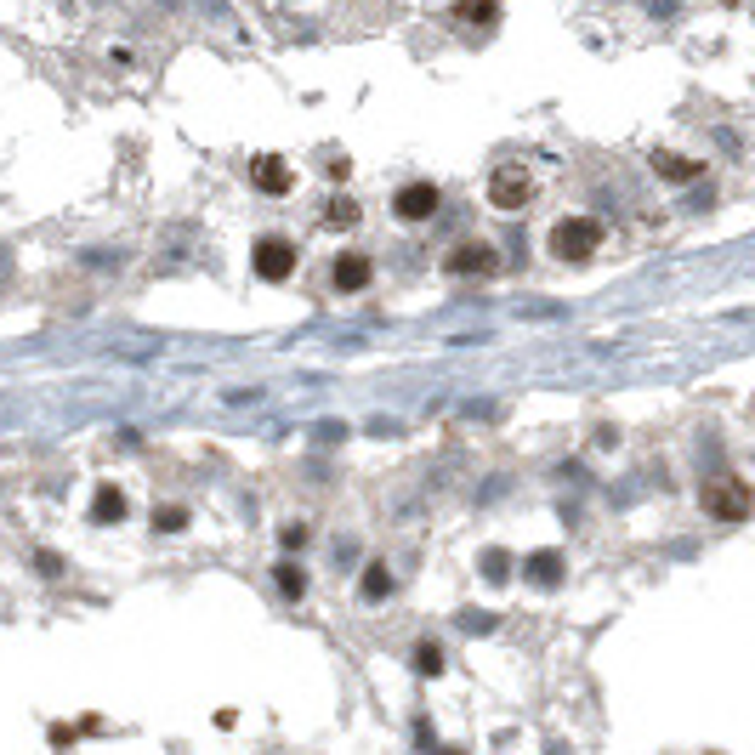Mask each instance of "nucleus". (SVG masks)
<instances>
[{"instance_id": "1", "label": "nucleus", "mask_w": 755, "mask_h": 755, "mask_svg": "<svg viewBox=\"0 0 755 755\" xmlns=\"http://www.w3.org/2000/svg\"><path fill=\"white\" fill-rule=\"evenodd\" d=\"M546 245H551L557 262H591L596 245H602V222H591V216H563Z\"/></svg>"}, {"instance_id": "2", "label": "nucleus", "mask_w": 755, "mask_h": 755, "mask_svg": "<svg viewBox=\"0 0 755 755\" xmlns=\"http://www.w3.org/2000/svg\"><path fill=\"white\" fill-rule=\"evenodd\" d=\"M699 506L716 517V523H744L750 506H755V494H750L739 478H710V483L699 489Z\"/></svg>"}, {"instance_id": "3", "label": "nucleus", "mask_w": 755, "mask_h": 755, "mask_svg": "<svg viewBox=\"0 0 755 755\" xmlns=\"http://www.w3.org/2000/svg\"><path fill=\"white\" fill-rule=\"evenodd\" d=\"M250 267H256V278H267V285H285L295 273V245L278 239V233H262L256 250H250Z\"/></svg>"}, {"instance_id": "4", "label": "nucleus", "mask_w": 755, "mask_h": 755, "mask_svg": "<svg viewBox=\"0 0 755 755\" xmlns=\"http://www.w3.org/2000/svg\"><path fill=\"white\" fill-rule=\"evenodd\" d=\"M443 273H455V278H489V273H500V250L483 245V239H460L455 250L443 256Z\"/></svg>"}, {"instance_id": "5", "label": "nucleus", "mask_w": 755, "mask_h": 755, "mask_svg": "<svg viewBox=\"0 0 755 755\" xmlns=\"http://www.w3.org/2000/svg\"><path fill=\"white\" fill-rule=\"evenodd\" d=\"M528 199H534V177H528L523 165H500L489 177V205L494 210H523Z\"/></svg>"}, {"instance_id": "6", "label": "nucleus", "mask_w": 755, "mask_h": 755, "mask_svg": "<svg viewBox=\"0 0 755 755\" xmlns=\"http://www.w3.org/2000/svg\"><path fill=\"white\" fill-rule=\"evenodd\" d=\"M438 205H443V193L431 182H409V188L392 193V216H398V222H426V216H438Z\"/></svg>"}, {"instance_id": "7", "label": "nucleus", "mask_w": 755, "mask_h": 755, "mask_svg": "<svg viewBox=\"0 0 755 755\" xmlns=\"http://www.w3.org/2000/svg\"><path fill=\"white\" fill-rule=\"evenodd\" d=\"M375 278V262L363 250H347V256H335V267H330V285L341 290V295H358L363 285Z\"/></svg>"}, {"instance_id": "8", "label": "nucleus", "mask_w": 755, "mask_h": 755, "mask_svg": "<svg viewBox=\"0 0 755 755\" xmlns=\"http://www.w3.org/2000/svg\"><path fill=\"white\" fill-rule=\"evenodd\" d=\"M250 182L262 188V193H273V199H285V193L295 188V170L278 160V154H256L250 160Z\"/></svg>"}, {"instance_id": "9", "label": "nucleus", "mask_w": 755, "mask_h": 755, "mask_svg": "<svg viewBox=\"0 0 755 755\" xmlns=\"http://www.w3.org/2000/svg\"><path fill=\"white\" fill-rule=\"evenodd\" d=\"M523 574H528V586H539V591H551L557 579H563V551H534L528 563H523Z\"/></svg>"}, {"instance_id": "10", "label": "nucleus", "mask_w": 755, "mask_h": 755, "mask_svg": "<svg viewBox=\"0 0 755 755\" xmlns=\"http://www.w3.org/2000/svg\"><path fill=\"white\" fill-rule=\"evenodd\" d=\"M653 170H659V177H671V182H693L699 177V160H682V154H671V148H659Z\"/></svg>"}, {"instance_id": "11", "label": "nucleus", "mask_w": 755, "mask_h": 755, "mask_svg": "<svg viewBox=\"0 0 755 755\" xmlns=\"http://www.w3.org/2000/svg\"><path fill=\"white\" fill-rule=\"evenodd\" d=\"M120 517H125V494L114 483H102L97 500H92V523H120Z\"/></svg>"}, {"instance_id": "12", "label": "nucleus", "mask_w": 755, "mask_h": 755, "mask_svg": "<svg viewBox=\"0 0 755 755\" xmlns=\"http://www.w3.org/2000/svg\"><path fill=\"white\" fill-rule=\"evenodd\" d=\"M358 596L363 602H386V596H392V574H386L381 563H370V568H363V579H358Z\"/></svg>"}, {"instance_id": "13", "label": "nucleus", "mask_w": 755, "mask_h": 755, "mask_svg": "<svg viewBox=\"0 0 755 755\" xmlns=\"http://www.w3.org/2000/svg\"><path fill=\"white\" fill-rule=\"evenodd\" d=\"M278 596H290V602H301V596H307V574H301L295 563H278Z\"/></svg>"}, {"instance_id": "14", "label": "nucleus", "mask_w": 755, "mask_h": 755, "mask_svg": "<svg viewBox=\"0 0 755 755\" xmlns=\"http://www.w3.org/2000/svg\"><path fill=\"white\" fill-rule=\"evenodd\" d=\"M177 528H188V506H177V500L154 506V534H177Z\"/></svg>"}, {"instance_id": "15", "label": "nucleus", "mask_w": 755, "mask_h": 755, "mask_svg": "<svg viewBox=\"0 0 755 755\" xmlns=\"http://www.w3.org/2000/svg\"><path fill=\"white\" fill-rule=\"evenodd\" d=\"M415 671H421V676H443V647H438V642H421V647H415Z\"/></svg>"}, {"instance_id": "16", "label": "nucleus", "mask_w": 755, "mask_h": 755, "mask_svg": "<svg viewBox=\"0 0 755 755\" xmlns=\"http://www.w3.org/2000/svg\"><path fill=\"white\" fill-rule=\"evenodd\" d=\"M324 222H330V227H353V222H358V205H353V199H330Z\"/></svg>"}, {"instance_id": "17", "label": "nucleus", "mask_w": 755, "mask_h": 755, "mask_svg": "<svg viewBox=\"0 0 755 755\" xmlns=\"http://www.w3.org/2000/svg\"><path fill=\"white\" fill-rule=\"evenodd\" d=\"M483 574L489 579H506L511 574V551H483Z\"/></svg>"}, {"instance_id": "18", "label": "nucleus", "mask_w": 755, "mask_h": 755, "mask_svg": "<svg viewBox=\"0 0 755 755\" xmlns=\"http://www.w3.org/2000/svg\"><path fill=\"white\" fill-rule=\"evenodd\" d=\"M455 17H460V24H494L500 12H494V6H460Z\"/></svg>"}, {"instance_id": "19", "label": "nucleus", "mask_w": 755, "mask_h": 755, "mask_svg": "<svg viewBox=\"0 0 755 755\" xmlns=\"http://www.w3.org/2000/svg\"><path fill=\"white\" fill-rule=\"evenodd\" d=\"M34 568H40V574H63V557H52V551H40V557H34Z\"/></svg>"}, {"instance_id": "20", "label": "nucleus", "mask_w": 755, "mask_h": 755, "mask_svg": "<svg viewBox=\"0 0 755 755\" xmlns=\"http://www.w3.org/2000/svg\"><path fill=\"white\" fill-rule=\"evenodd\" d=\"M443 755H466V750H443Z\"/></svg>"}, {"instance_id": "21", "label": "nucleus", "mask_w": 755, "mask_h": 755, "mask_svg": "<svg viewBox=\"0 0 755 755\" xmlns=\"http://www.w3.org/2000/svg\"><path fill=\"white\" fill-rule=\"evenodd\" d=\"M710 755H716V750H710Z\"/></svg>"}]
</instances>
